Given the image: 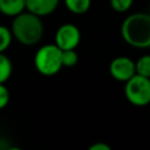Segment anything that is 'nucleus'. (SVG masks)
<instances>
[{"instance_id": "nucleus-1", "label": "nucleus", "mask_w": 150, "mask_h": 150, "mask_svg": "<svg viewBox=\"0 0 150 150\" xmlns=\"http://www.w3.org/2000/svg\"><path fill=\"white\" fill-rule=\"evenodd\" d=\"M13 39L23 46H34L43 36V23L40 16L23 11L13 18L11 25Z\"/></svg>"}, {"instance_id": "nucleus-2", "label": "nucleus", "mask_w": 150, "mask_h": 150, "mask_svg": "<svg viewBox=\"0 0 150 150\" xmlns=\"http://www.w3.org/2000/svg\"><path fill=\"white\" fill-rule=\"evenodd\" d=\"M123 40L131 47L145 49L150 47V14L134 13L124 19L121 26Z\"/></svg>"}, {"instance_id": "nucleus-3", "label": "nucleus", "mask_w": 150, "mask_h": 150, "mask_svg": "<svg viewBox=\"0 0 150 150\" xmlns=\"http://www.w3.org/2000/svg\"><path fill=\"white\" fill-rule=\"evenodd\" d=\"M62 50L55 45H43L34 55L35 69L43 76H54L62 68Z\"/></svg>"}, {"instance_id": "nucleus-4", "label": "nucleus", "mask_w": 150, "mask_h": 150, "mask_svg": "<svg viewBox=\"0 0 150 150\" xmlns=\"http://www.w3.org/2000/svg\"><path fill=\"white\" fill-rule=\"evenodd\" d=\"M124 95L128 102L135 107L150 104V77L135 74L125 81Z\"/></svg>"}, {"instance_id": "nucleus-5", "label": "nucleus", "mask_w": 150, "mask_h": 150, "mask_svg": "<svg viewBox=\"0 0 150 150\" xmlns=\"http://www.w3.org/2000/svg\"><path fill=\"white\" fill-rule=\"evenodd\" d=\"M81 40V32L73 23L61 25L55 33V45L61 49H75Z\"/></svg>"}, {"instance_id": "nucleus-6", "label": "nucleus", "mask_w": 150, "mask_h": 150, "mask_svg": "<svg viewBox=\"0 0 150 150\" xmlns=\"http://www.w3.org/2000/svg\"><path fill=\"white\" fill-rule=\"evenodd\" d=\"M109 74L120 82H125L136 74L135 62L128 56H117L109 64Z\"/></svg>"}, {"instance_id": "nucleus-7", "label": "nucleus", "mask_w": 150, "mask_h": 150, "mask_svg": "<svg viewBox=\"0 0 150 150\" xmlns=\"http://www.w3.org/2000/svg\"><path fill=\"white\" fill-rule=\"evenodd\" d=\"M60 0H26V11L42 18L52 14L59 6Z\"/></svg>"}, {"instance_id": "nucleus-8", "label": "nucleus", "mask_w": 150, "mask_h": 150, "mask_svg": "<svg viewBox=\"0 0 150 150\" xmlns=\"http://www.w3.org/2000/svg\"><path fill=\"white\" fill-rule=\"evenodd\" d=\"M26 11V0H0V14L14 18Z\"/></svg>"}, {"instance_id": "nucleus-9", "label": "nucleus", "mask_w": 150, "mask_h": 150, "mask_svg": "<svg viewBox=\"0 0 150 150\" xmlns=\"http://www.w3.org/2000/svg\"><path fill=\"white\" fill-rule=\"evenodd\" d=\"M67 9L73 14H84L91 5V0H63Z\"/></svg>"}, {"instance_id": "nucleus-10", "label": "nucleus", "mask_w": 150, "mask_h": 150, "mask_svg": "<svg viewBox=\"0 0 150 150\" xmlns=\"http://www.w3.org/2000/svg\"><path fill=\"white\" fill-rule=\"evenodd\" d=\"M13 73V64L11 59L5 55V53H0V83H6Z\"/></svg>"}, {"instance_id": "nucleus-11", "label": "nucleus", "mask_w": 150, "mask_h": 150, "mask_svg": "<svg viewBox=\"0 0 150 150\" xmlns=\"http://www.w3.org/2000/svg\"><path fill=\"white\" fill-rule=\"evenodd\" d=\"M136 74L150 77V55H143L135 62Z\"/></svg>"}, {"instance_id": "nucleus-12", "label": "nucleus", "mask_w": 150, "mask_h": 150, "mask_svg": "<svg viewBox=\"0 0 150 150\" xmlns=\"http://www.w3.org/2000/svg\"><path fill=\"white\" fill-rule=\"evenodd\" d=\"M12 40H13V35L11 29L6 26L0 25V53H5L9 48Z\"/></svg>"}, {"instance_id": "nucleus-13", "label": "nucleus", "mask_w": 150, "mask_h": 150, "mask_svg": "<svg viewBox=\"0 0 150 150\" xmlns=\"http://www.w3.org/2000/svg\"><path fill=\"white\" fill-rule=\"evenodd\" d=\"M61 61H62V67L71 68L76 66L79 61V55L75 49H66V50H62Z\"/></svg>"}, {"instance_id": "nucleus-14", "label": "nucleus", "mask_w": 150, "mask_h": 150, "mask_svg": "<svg viewBox=\"0 0 150 150\" xmlns=\"http://www.w3.org/2000/svg\"><path fill=\"white\" fill-rule=\"evenodd\" d=\"M134 0H110L111 8L117 13H124L130 9Z\"/></svg>"}, {"instance_id": "nucleus-15", "label": "nucleus", "mask_w": 150, "mask_h": 150, "mask_svg": "<svg viewBox=\"0 0 150 150\" xmlns=\"http://www.w3.org/2000/svg\"><path fill=\"white\" fill-rule=\"evenodd\" d=\"M9 102V91L5 83H0V110L7 107Z\"/></svg>"}, {"instance_id": "nucleus-16", "label": "nucleus", "mask_w": 150, "mask_h": 150, "mask_svg": "<svg viewBox=\"0 0 150 150\" xmlns=\"http://www.w3.org/2000/svg\"><path fill=\"white\" fill-rule=\"evenodd\" d=\"M89 150H110V146L103 142H97V143H94L93 145H90Z\"/></svg>"}, {"instance_id": "nucleus-17", "label": "nucleus", "mask_w": 150, "mask_h": 150, "mask_svg": "<svg viewBox=\"0 0 150 150\" xmlns=\"http://www.w3.org/2000/svg\"><path fill=\"white\" fill-rule=\"evenodd\" d=\"M149 11H150V8H149ZM149 14H150V12H149Z\"/></svg>"}]
</instances>
